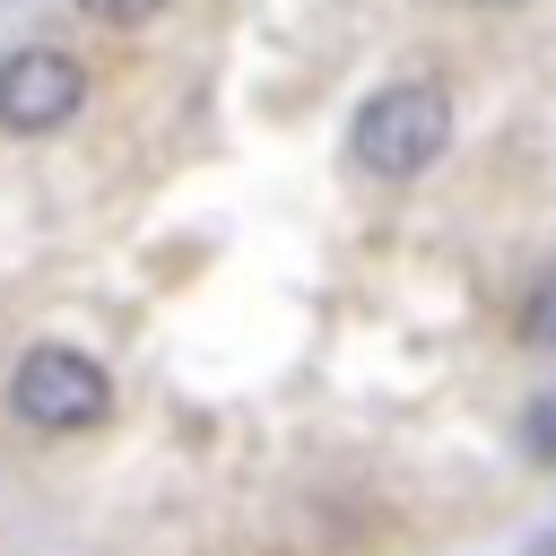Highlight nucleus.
I'll return each instance as SVG.
<instances>
[{
	"mask_svg": "<svg viewBox=\"0 0 556 556\" xmlns=\"http://www.w3.org/2000/svg\"><path fill=\"white\" fill-rule=\"evenodd\" d=\"M443 148H452V87L443 78H391L348 122V156L374 182H417Z\"/></svg>",
	"mask_w": 556,
	"mask_h": 556,
	"instance_id": "f257e3e1",
	"label": "nucleus"
},
{
	"mask_svg": "<svg viewBox=\"0 0 556 556\" xmlns=\"http://www.w3.org/2000/svg\"><path fill=\"white\" fill-rule=\"evenodd\" d=\"M9 417L35 426V434H87V426L113 417V382H104V365L87 348L35 339L17 356V374H9Z\"/></svg>",
	"mask_w": 556,
	"mask_h": 556,
	"instance_id": "f03ea898",
	"label": "nucleus"
},
{
	"mask_svg": "<svg viewBox=\"0 0 556 556\" xmlns=\"http://www.w3.org/2000/svg\"><path fill=\"white\" fill-rule=\"evenodd\" d=\"M78 104H87V61H78V52H61V43H17V52L0 61V130L43 139V130H61Z\"/></svg>",
	"mask_w": 556,
	"mask_h": 556,
	"instance_id": "7ed1b4c3",
	"label": "nucleus"
},
{
	"mask_svg": "<svg viewBox=\"0 0 556 556\" xmlns=\"http://www.w3.org/2000/svg\"><path fill=\"white\" fill-rule=\"evenodd\" d=\"M521 348H556V269L521 295Z\"/></svg>",
	"mask_w": 556,
	"mask_h": 556,
	"instance_id": "20e7f679",
	"label": "nucleus"
},
{
	"mask_svg": "<svg viewBox=\"0 0 556 556\" xmlns=\"http://www.w3.org/2000/svg\"><path fill=\"white\" fill-rule=\"evenodd\" d=\"M521 443H530L539 460H556V400H530V417H521Z\"/></svg>",
	"mask_w": 556,
	"mask_h": 556,
	"instance_id": "39448f33",
	"label": "nucleus"
},
{
	"mask_svg": "<svg viewBox=\"0 0 556 556\" xmlns=\"http://www.w3.org/2000/svg\"><path fill=\"white\" fill-rule=\"evenodd\" d=\"M87 17H104V26H139V17H156L165 0H78Z\"/></svg>",
	"mask_w": 556,
	"mask_h": 556,
	"instance_id": "423d86ee",
	"label": "nucleus"
}]
</instances>
